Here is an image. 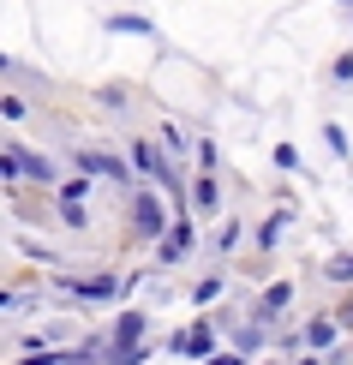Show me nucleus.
<instances>
[{
  "mask_svg": "<svg viewBox=\"0 0 353 365\" xmlns=\"http://www.w3.org/2000/svg\"><path fill=\"white\" fill-rule=\"evenodd\" d=\"M126 287H132V282H126ZM126 287H120L114 276H84V282L72 276V282H66V294H72V299H114V294H126Z\"/></svg>",
  "mask_w": 353,
  "mask_h": 365,
  "instance_id": "f03ea898",
  "label": "nucleus"
},
{
  "mask_svg": "<svg viewBox=\"0 0 353 365\" xmlns=\"http://www.w3.org/2000/svg\"><path fill=\"white\" fill-rule=\"evenodd\" d=\"M210 347V324H192L186 336H174V354H204Z\"/></svg>",
  "mask_w": 353,
  "mask_h": 365,
  "instance_id": "423d86ee",
  "label": "nucleus"
},
{
  "mask_svg": "<svg viewBox=\"0 0 353 365\" xmlns=\"http://www.w3.org/2000/svg\"><path fill=\"white\" fill-rule=\"evenodd\" d=\"M108 30H132V36H150V19H138V12H120V19H108Z\"/></svg>",
  "mask_w": 353,
  "mask_h": 365,
  "instance_id": "1a4fd4ad",
  "label": "nucleus"
},
{
  "mask_svg": "<svg viewBox=\"0 0 353 365\" xmlns=\"http://www.w3.org/2000/svg\"><path fill=\"white\" fill-rule=\"evenodd\" d=\"M305 341H312V347H329V341H335V324H329V317H317V324L305 329Z\"/></svg>",
  "mask_w": 353,
  "mask_h": 365,
  "instance_id": "9d476101",
  "label": "nucleus"
},
{
  "mask_svg": "<svg viewBox=\"0 0 353 365\" xmlns=\"http://www.w3.org/2000/svg\"><path fill=\"white\" fill-rule=\"evenodd\" d=\"M287 294H294V287H287V282H275V287H270V294H264V299H257V317H275V312H282V306H287Z\"/></svg>",
  "mask_w": 353,
  "mask_h": 365,
  "instance_id": "0eeeda50",
  "label": "nucleus"
},
{
  "mask_svg": "<svg viewBox=\"0 0 353 365\" xmlns=\"http://www.w3.org/2000/svg\"><path fill=\"white\" fill-rule=\"evenodd\" d=\"M132 227H138V234H162V204H156L150 192L132 204Z\"/></svg>",
  "mask_w": 353,
  "mask_h": 365,
  "instance_id": "7ed1b4c3",
  "label": "nucleus"
},
{
  "mask_svg": "<svg viewBox=\"0 0 353 365\" xmlns=\"http://www.w3.org/2000/svg\"><path fill=\"white\" fill-rule=\"evenodd\" d=\"M78 174H102V180H120L126 168H120L114 156H102V150H84V156H78Z\"/></svg>",
  "mask_w": 353,
  "mask_h": 365,
  "instance_id": "39448f33",
  "label": "nucleus"
},
{
  "mask_svg": "<svg viewBox=\"0 0 353 365\" xmlns=\"http://www.w3.org/2000/svg\"><path fill=\"white\" fill-rule=\"evenodd\" d=\"M204 365H245L240 354H216V359H204Z\"/></svg>",
  "mask_w": 353,
  "mask_h": 365,
  "instance_id": "dca6fc26",
  "label": "nucleus"
},
{
  "mask_svg": "<svg viewBox=\"0 0 353 365\" xmlns=\"http://www.w3.org/2000/svg\"><path fill=\"white\" fill-rule=\"evenodd\" d=\"M216 204H222V197H216V180L204 174V180H198V210H216Z\"/></svg>",
  "mask_w": 353,
  "mask_h": 365,
  "instance_id": "9b49d317",
  "label": "nucleus"
},
{
  "mask_svg": "<svg viewBox=\"0 0 353 365\" xmlns=\"http://www.w3.org/2000/svg\"><path fill=\"white\" fill-rule=\"evenodd\" d=\"M186 252H192V227H186V222H174V227L162 234V264H180Z\"/></svg>",
  "mask_w": 353,
  "mask_h": 365,
  "instance_id": "20e7f679",
  "label": "nucleus"
},
{
  "mask_svg": "<svg viewBox=\"0 0 353 365\" xmlns=\"http://www.w3.org/2000/svg\"><path fill=\"white\" fill-rule=\"evenodd\" d=\"M329 276L335 282H353V257H329Z\"/></svg>",
  "mask_w": 353,
  "mask_h": 365,
  "instance_id": "4468645a",
  "label": "nucleus"
},
{
  "mask_svg": "<svg viewBox=\"0 0 353 365\" xmlns=\"http://www.w3.org/2000/svg\"><path fill=\"white\" fill-rule=\"evenodd\" d=\"M30 306H36V287H30V294H24V287H19V294H6V312H30Z\"/></svg>",
  "mask_w": 353,
  "mask_h": 365,
  "instance_id": "f8f14e48",
  "label": "nucleus"
},
{
  "mask_svg": "<svg viewBox=\"0 0 353 365\" xmlns=\"http://www.w3.org/2000/svg\"><path fill=\"white\" fill-rule=\"evenodd\" d=\"M282 227H287V216H270L264 227H257V240H264V246H275V234H282Z\"/></svg>",
  "mask_w": 353,
  "mask_h": 365,
  "instance_id": "ddd939ff",
  "label": "nucleus"
},
{
  "mask_svg": "<svg viewBox=\"0 0 353 365\" xmlns=\"http://www.w3.org/2000/svg\"><path fill=\"white\" fill-rule=\"evenodd\" d=\"M132 162H138V174H150L156 186H168V192L180 197V180H174V168H168V162L156 156V144H132Z\"/></svg>",
  "mask_w": 353,
  "mask_h": 365,
  "instance_id": "f257e3e1",
  "label": "nucleus"
},
{
  "mask_svg": "<svg viewBox=\"0 0 353 365\" xmlns=\"http://www.w3.org/2000/svg\"><path fill=\"white\" fill-rule=\"evenodd\" d=\"M60 365H96L90 354H60Z\"/></svg>",
  "mask_w": 353,
  "mask_h": 365,
  "instance_id": "2eb2a0df",
  "label": "nucleus"
},
{
  "mask_svg": "<svg viewBox=\"0 0 353 365\" xmlns=\"http://www.w3.org/2000/svg\"><path fill=\"white\" fill-rule=\"evenodd\" d=\"M138 336H144V317H138V312H132V317H120L114 341H120V347H138Z\"/></svg>",
  "mask_w": 353,
  "mask_h": 365,
  "instance_id": "6e6552de",
  "label": "nucleus"
}]
</instances>
